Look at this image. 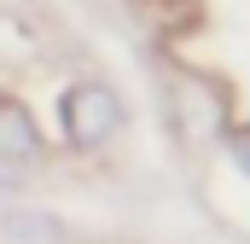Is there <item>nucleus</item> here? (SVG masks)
<instances>
[{
    "label": "nucleus",
    "mask_w": 250,
    "mask_h": 244,
    "mask_svg": "<svg viewBox=\"0 0 250 244\" xmlns=\"http://www.w3.org/2000/svg\"><path fill=\"white\" fill-rule=\"evenodd\" d=\"M0 244H64V227L41 209H12L0 221Z\"/></svg>",
    "instance_id": "3"
},
{
    "label": "nucleus",
    "mask_w": 250,
    "mask_h": 244,
    "mask_svg": "<svg viewBox=\"0 0 250 244\" xmlns=\"http://www.w3.org/2000/svg\"><path fill=\"white\" fill-rule=\"evenodd\" d=\"M59 117H64V140L76 145V151H99V145H111L117 134H123V99H117V87H105V81H70L59 99Z\"/></svg>",
    "instance_id": "1"
},
{
    "label": "nucleus",
    "mask_w": 250,
    "mask_h": 244,
    "mask_svg": "<svg viewBox=\"0 0 250 244\" xmlns=\"http://www.w3.org/2000/svg\"><path fill=\"white\" fill-rule=\"evenodd\" d=\"M35 157H41V128L29 117V105L0 93V163H35Z\"/></svg>",
    "instance_id": "2"
}]
</instances>
